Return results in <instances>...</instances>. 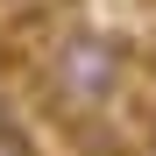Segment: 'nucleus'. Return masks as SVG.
<instances>
[{"mask_svg":"<svg viewBox=\"0 0 156 156\" xmlns=\"http://www.w3.org/2000/svg\"><path fill=\"white\" fill-rule=\"evenodd\" d=\"M92 156H128V149H114V142H99V149H92Z\"/></svg>","mask_w":156,"mask_h":156,"instance_id":"3","label":"nucleus"},{"mask_svg":"<svg viewBox=\"0 0 156 156\" xmlns=\"http://www.w3.org/2000/svg\"><path fill=\"white\" fill-rule=\"evenodd\" d=\"M43 85L57 99V114H99L128 85V50L99 29H64L43 50Z\"/></svg>","mask_w":156,"mask_h":156,"instance_id":"1","label":"nucleus"},{"mask_svg":"<svg viewBox=\"0 0 156 156\" xmlns=\"http://www.w3.org/2000/svg\"><path fill=\"white\" fill-rule=\"evenodd\" d=\"M0 156H36V142L21 135V128H14L7 114H0Z\"/></svg>","mask_w":156,"mask_h":156,"instance_id":"2","label":"nucleus"},{"mask_svg":"<svg viewBox=\"0 0 156 156\" xmlns=\"http://www.w3.org/2000/svg\"><path fill=\"white\" fill-rule=\"evenodd\" d=\"M149 156H156V142H149Z\"/></svg>","mask_w":156,"mask_h":156,"instance_id":"4","label":"nucleus"}]
</instances>
